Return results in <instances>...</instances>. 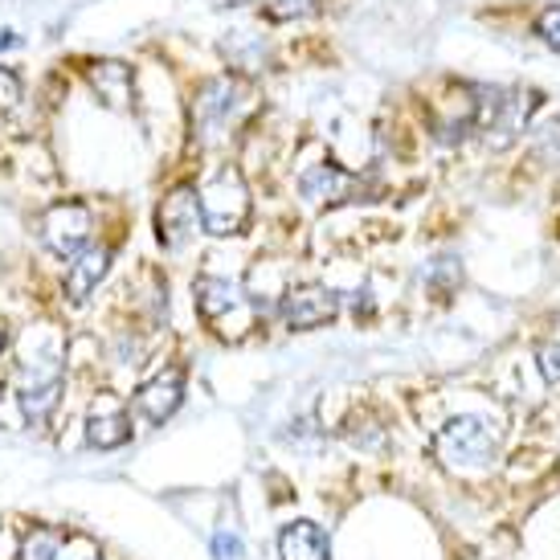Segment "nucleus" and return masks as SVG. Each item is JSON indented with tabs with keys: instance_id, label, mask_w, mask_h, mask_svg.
<instances>
[{
	"instance_id": "21",
	"label": "nucleus",
	"mask_w": 560,
	"mask_h": 560,
	"mask_svg": "<svg viewBox=\"0 0 560 560\" xmlns=\"http://www.w3.org/2000/svg\"><path fill=\"white\" fill-rule=\"evenodd\" d=\"M13 42H16L13 33H9V30H0V49H4V46H13Z\"/></svg>"
},
{
	"instance_id": "4",
	"label": "nucleus",
	"mask_w": 560,
	"mask_h": 560,
	"mask_svg": "<svg viewBox=\"0 0 560 560\" xmlns=\"http://www.w3.org/2000/svg\"><path fill=\"white\" fill-rule=\"evenodd\" d=\"M246 107H249L246 82L230 79V74L209 79L201 91H197V98H192V131H197L201 140H218V136H225V131L246 115Z\"/></svg>"
},
{
	"instance_id": "17",
	"label": "nucleus",
	"mask_w": 560,
	"mask_h": 560,
	"mask_svg": "<svg viewBox=\"0 0 560 560\" xmlns=\"http://www.w3.org/2000/svg\"><path fill=\"white\" fill-rule=\"evenodd\" d=\"M536 360H540V373L545 381H560V340H545L536 348Z\"/></svg>"
},
{
	"instance_id": "2",
	"label": "nucleus",
	"mask_w": 560,
	"mask_h": 560,
	"mask_svg": "<svg viewBox=\"0 0 560 560\" xmlns=\"http://www.w3.org/2000/svg\"><path fill=\"white\" fill-rule=\"evenodd\" d=\"M470 91L479 94V98H470L475 103V115H470V124L487 131V140L503 148V143H512L524 127H528L532 110H536V94L532 91H503V86H470Z\"/></svg>"
},
{
	"instance_id": "20",
	"label": "nucleus",
	"mask_w": 560,
	"mask_h": 560,
	"mask_svg": "<svg viewBox=\"0 0 560 560\" xmlns=\"http://www.w3.org/2000/svg\"><path fill=\"white\" fill-rule=\"evenodd\" d=\"M21 103V79L9 66H0V110H13Z\"/></svg>"
},
{
	"instance_id": "11",
	"label": "nucleus",
	"mask_w": 560,
	"mask_h": 560,
	"mask_svg": "<svg viewBox=\"0 0 560 560\" xmlns=\"http://www.w3.org/2000/svg\"><path fill=\"white\" fill-rule=\"evenodd\" d=\"M299 192L312 205H336V201H357V192H364L360 176L336 168V164H315L299 176Z\"/></svg>"
},
{
	"instance_id": "13",
	"label": "nucleus",
	"mask_w": 560,
	"mask_h": 560,
	"mask_svg": "<svg viewBox=\"0 0 560 560\" xmlns=\"http://www.w3.org/2000/svg\"><path fill=\"white\" fill-rule=\"evenodd\" d=\"M282 560H331V540L327 532L312 520H295L279 532Z\"/></svg>"
},
{
	"instance_id": "9",
	"label": "nucleus",
	"mask_w": 560,
	"mask_h": 560,
	"mask_svg": "<svg viewBox=\"0 0 560 560\" xmlns=\"http://www.w3.org/2000/svg\"><path fill=\"white\" fill-rule=\"evenodd\" d=\"M180 397H185V369L172 364V369L156 373L140 393H136V413H140L143 421H152V425H164V421L176 413Z\"/></svg>"
},
{
	"instance_id": "15",
	"label": "nucleus",
	"mask_w": 560,
	"mask_h": 560,
	"mask_svg": "<svg viewBox=\"0 0 560 560\" xmlns=\"http://www.w3.org/2000/svg\"><path fill=\"white\" fill-rule=\"evenodd\" d=\"M91 86L98 91V98H107L110 107H127V98H131V66L127 62H94Z\"/></svg>"
},
{
	"instance_id": "7",
	"label": "nucleus",
	"mask_w": 560,
	"mask_h": 560,
	"mask_svg": "<svg viewBox=\"0 0 560 560\" xmlns=\"http://www.w3.org/2000/svg\"><path fill=\"white\" fill-rule=\"evenodd\" d=\"M201 234V205H197V188H172L156 209V237L164 249H185L192 237Z\"/></svg>"
},
{
	"instance_id": "6",
	"label": "nucleus",
	"mask_w": 560,
	"mask_h": 560,
	"mask_svg": "<svg viewBox=\"0 0 560 560\" xmlns=\"http://www.w3.org/2000/svg\"><path fill=\"white\" fill-rule=\"evenodd\" d=\"M37 237H42V246L49 254H58V258L70 262L91 242V209L82 201L49 205L46 213H42V221H37Z\"/></svg>"
},
{
	"instance_id": "14",
	"label": "nucleus",
	"mask_w": 560,
	"mask_h": 560,
	"mask_svg": "<svg viewBox=\"0 0 560 560\" xmlns=\"http://www.w3.org/2000/svg\"><path fill=\"white\" fill-rule=\"evenodd\" d=\"M192 299H197V312L209 324H221L234 307H242V291L230 279H213V275H201L192 282Z\"/></svg>"
},
{
	"instance_id": "1",
	"label": "nucleus",
	"mask_w": 560,
	"mask_h": 560,
	"mask_svg": "<svg viewBox=\"0 0 560 560\" xmlns=\"http://www.w3.org/2000/svg\"><path fill=\"white\" fill-rule=\"evenodd\" d=\"M201 205V230L213 237H234L246 230L249 221V188L237 164H221L205 188L197 192Z\"/></svg>"
},
{
	"instance_id": "3",
	"label": "nucleus",
	"mask_w": 560,
	"mask_h": 560,
	"mask_svg": "<svg viewBox=\"0 0 560 560\" xmlns=\"http://www.w3.org/2000/svg\"><path fill=\"white\" fill-rule=\"evenodd\" d=\"M434 454L446 463V467L482 470V467H491V463H495L499 430L487 418H454L438 430Z\"/></svg>"
},
{
	"instance_id": "5",
	"label": "nucleus",
	"mask_w": 560,
	"mask_h": 560,
	"mask_svg": "<svg viewBox=\"0 0 560 560\" xmlns=\"http://www.w3.org/2000/svg\"><path fill=\"white\" fill-rule=\"evenodd\" d=\"M16 401H21V413L30 425L49 421V413L62 401V360H58V352H37L21 364Z\"/></svg>"
},
{
	"instance_id": "10",
	"label": "nucleus",
	"mask_w": 560,
	"mask_h": 560,
	"mask_svg": "<svg viewBox=\"0 0 560 560\" xmlns=\"http://www.w3.org/2000/svg\"><path fill=\"white\" fill-rule=\"evenodd\" d=\"M131 438V413L119 397L98 393V401L91 405V418H86V442L98 451H115Z\"/></svg>"
},
{
	"instance_id": "23",
	"label": "nucleus",
	"mask_w": 560,
	"mask_h": 560,
	"mask_svg": "<svg viewBox=\"0 0 560 560\" xmlns=\"http://www.w3.org/2000/svg\"><path fill=\"white\" fill-rule=\"evenodd\" d=\"M552 327H557V336H552V340H560V312H557V319H552Z\"/></svg>"
},
{
	"instance_id": "16",
	"label": "nucleus",
	"mask_w": 560,
	"mask_h": 560,
	"mask_svg": "<svg viewBox=\"0 0 560 560\" xmlns=\"http://www.w3.org/2000/svg\"><path fill=\"white\" fill-rule=\"evenodd\" d=\"M62 552V536L54 528H33L25 536V545H21V557L16 560H58Z\"/></svg>"
},
{
	"instance_id": "18",
	"label": "nucleus",
	"mask_w": 560,
	"mask_h": 560,
	"mask_svg": "<svg viewBox=\"0 0 560 560\" xmlns=\"http://www.w3.org/2000/svg\"><path fill=\"white\" fill-rule=\"evenodd\" d=\"M242 552H246V545H242V536H237V532L221 528L218 536H213V557L218 560H237Z\"/></svg>"
},
{
	"instance_id": "19",
	"label": "nucleus",
	"mask_w": 560,
	"mask_h": 560,
	"mask_svg": "<svg viewBox=\"0 0 560 560\" xmlns=\"http://www.w3.org/2000/svg\"><path fill=\"white\" fill-rule=\"evenodd\" d=\"M536 33H540L548 46L560 54V4H552V9H545V13H540V21H536Z\"/></svg>"
},
{
	"instance_id": "22",
	"label": "nucleus",
	"mask_w": 560,
	"mask_h": 560,
	"mask_svg": "<svg viewBox=\"0 0 560 560\" xmlns=\"http://www.w3.org/2000/svg\"><path fill=\"white\" fill-rule=\"evenodd\" d=\"M9 348V324H0V352Z\"/></svg>"
},
{
	"instance_id": "8",
	"label": "nucleus",
	"mask_w": 560,
	"mask_h": 560,
	"mask_svg": "<svg viewBox=\"0 0 560 560\" xmlns=\"http://www.w3.org/2000/svg\"><path fill=\"white\" fill-rule=\"evenodd\" d=\"M279 315L291 331H312V327H324L340 315V295L327 287H295L282 295Z\"/></svg>"
},
{
	"instance_id": "12",
	"label": "nucleus",
	"mask_w": 560,
	"mask_h": 560,
	"mask_svg": "<svg viewBox=\"0 0 560 560\" xmlns=\"http://www.w3.org/2000/svg\"><path fill=\"white\" fill-rule=\"evenodd\" d=\"M110 258H115L110 246H86L82 254H74L70 270H66V295L74 299V303H86L94 295V287L107 279Z\"/></svg>"
}]
</instances>
